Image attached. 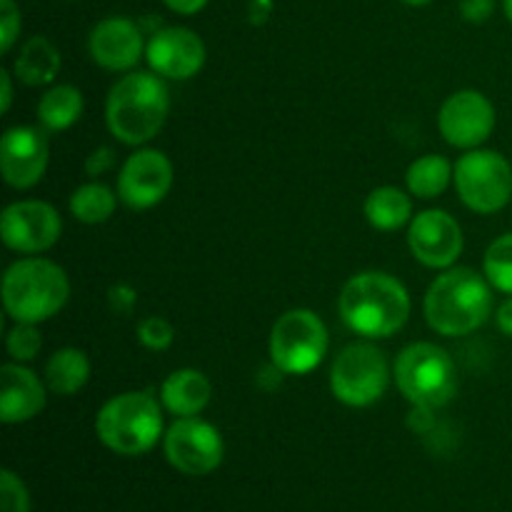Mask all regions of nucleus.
<instances>
[{
	"mask_svg": "<svg viewBox=\"0 0 512 512\" xmlns=\"http://www.w3.org/2000/svg\"><path fill=\"white\" fill-rule=\"evenodd\" d=\"M343 323L368 340L393 338L410 318V293L398 278L380 270H365L343 285L338 298Z\"/></svg>",
	"mask_w": 512,
	"mask_h": 512,
	"instance_id": "1",
	"label": "nucleus"
},
{
	"mask_svg": "<svg viewBox=\"0 0 512 512\" xmlns=\"http://www.w3.org/2000/svg\"><path fill=\"white\" fill-rule=\"evenodd\" d=\"M170 113L168 85L153 70H130L110 88L105 123L123 145L150 143L163 130Z\"/></svg>",
	"mask_w": 512,
	"mask_h": 512,
	"instance_id": "2",
	"label": "nucleus"
},
{
	"mask_svg": "<svg viewBox=\"0 0 512 512\" xmlns=\"http://www.w3.org/2000/svg\"><path fill=\"white\" fill-rule=\"evenodd\" d=\"M425 320L445 338L475 333L493 315V285L473 268H448L425 293Z\"/></svg>",
	"mask_w": 512,
	"mask_h": 512,
	"instance_id": "3",
	"label": "nucleus"
},
{
	"mask_svg": "<svg viewBox=\"0 0 512 512\" xmlns=\"http://www.w3.org/2000/svg\"><path fill=\"white\" fill-rule=\"evenodd\" d=\"M68 298V275L48 258H20L3 275V305L13 323H45L65 308Z\"/></svg>",
	"mask_w": 512,
	"mask_h": 512,
	"instance_id": "4",
	"label": "nucleus"
},
{
	"mask_svg": "<svg viewBox=\"0 0 512 512\" xmlns=\"http://www.w3.org/2000/svg\"><path fill=\"white\" fill-rule=\"evenodd\" d=\"M95 435L113 453L145 455L163 435V403L140 390L115 395L95 415Z\"/></svg>",
	"mask_w": 512,
	"mask_h": 512,
	"instance_id": "5",
	"label": "nucleus"
},
{
	"mask_svg": "<svg viewBox=\"0 0 512 512\" xmlns=\"http://www.w3.org/2000/svg\"><path fill=\"white\" fill-rule=\"evenodd\" d=\"M393 378L400 395L413 408H445L458 393L453 358L435 343H410L400 350L393 365Z\"/></svg>",
	"mask_w": 512,
	"mask_h": 512,
	"instance_id": "6",
	"label": "nucleus"
},
{
	"mask_svg": "<svg viewBox=\"0 0 512 512\" xmlns=\"http://www.w3.org/2000/svg\"><path fill=\"white\" fill-rule=\"evenodd\" d=\"M328 328L318 313L293 308L280 315L270 330V360L283 375H308L328 355Z\"/></svg>",
	"mask_w": 512,
	"mask_h": 512,
	"instance_id": "7",
	"label": "nucleus"
},
{
	"mask_svg": "<svg viewBox=\"0 0 512 512\" xmlns=\"http://www.w3.org/2000/svg\"><path fill=\"white\" fill-rule=\"evenodd\" d=\"M460 203L478 215H495L512 198V163L498 150H465L453 165Z\"/></svg>",
	"mask_w": 512,
	"mask_h": 512,
	"instance_id": "8",
	"label": "nucleus"
},
{
	"mask_svg": "<svg viewBox=\"0 0 512 512\" xmlns=\"http://www.w3.org/2000/svg\"><path fill=\"white\" fill-rule=\"evenodd\" d=\"M385 353L373 343H350L335 355L330 368V390L348 408H368L378 403L390 383Z\"/></svg>",
	"mask_w": 512,
	"mask_h": 512,
	"instance_id": "9",
	"label": "nucleus"
},
{
	"mask_svg": "<svg viewBox=\"0 0 512 512\" xmlns=\"http://www.w3.org/2000/svg\"><path fill=\"white\" fill-rule=\"evenodd\" d=\"M163 450L168 463L178 473L193 475V478L213 473L223 463L225 455L223 435L215 425L200 420L198 415L175 420L163 435Z\"/></svg>",
	"mask_w": 512,
	"mask_h": 512,
	"instance_id": "10",
	"label": "nucleus"
},
{
	"mask_svg": "<svg viewBox=\"0 0 512 512\" xmlns=\"http://www.w3.org/2000/svg\"><path fill=\"white\" fill-rule=\"evenodd\" d=\"M60 233H63L60 213L43 200H18L0 215V238L13 253H45L58 243Z\"/></svg>",
	"mask_w": 512,
	"mask_h": 512,
	"instance_id": "11",
	"label": "nucleus"
},
{
	"mask_svg": "<svg viewBox=\"0 0 512 512\" xmlns=\"http://www.w3.org/2000/svg\"><path fill=\"white\" fill-rule=\"evenodd\" d=\"M495 105L480 90H458L440 105L438 128L445 143L458 150L483 148L495 130Z\"/></svg>",
	"mask_w": 512,
	"mask_h": 512,
	"instance_id": "12",
	"label": "nucleus"
},
{
	"mask_svg": "<svg viewBox=\"0 0 512 512\" xmlns=\"http://www.w3.org/2000/svg\"><path fill=\"white\" fill-rule=\"evenodd\" d=\"M173 188V163L163 150L140 148L123 163L118 175V198L133 210H150L163 203Z\"/></svg>",
	"mask_w": 512,
	"mask_h": 512,
	"instance_id": "13",
	"label": "nucleus"
},
{
	"mask_svg": "<svg viewBox=\"0 0 512 512\" xmlns=\"http://www.w3.org/2000/svg\"><path fill=\"white\" fill-rule=\"evenodd\" d=\"M408 248L425 268L448 270L463 255V228L445 210H423L410 220Z\"/></svg>",
	"mask_w": 512,
	"mask_h": 512,
	"instance_id": "14",
	"label": "nucleus"
},
{
	"mask_svg": "<svg viewBox=\"0 0 512 512\" xmlns=\"http://www.w3.org/2000/svg\"><path fill=\"white\" fill-rule=\"evenodd\" d=\"M50 145L43 128L15 125L0 138V170L3 180L15 190H28L43 180L48 170Z\"/></svg>",
	"mask_w": 512,
	"mask_h": 512,
	"instance_id": "15",
	"label": "nucleus"
},
{
	"mask_svg": "<svg viewBox=\"0 0 512 512\" xmlns=\"http://www.w3.org/2000/svg\"><path fill=\"white\" fill-rule=\"evenodd\" d=\"M205 43L195 30L183 25H168L150 35L145 45V60L150 70L163 80H190L203 70Z\"/></svg>",
	"mask_w": 512,
	"mask_h": 512,
	"instance_id": "16",
	"label": "nucleus"
},
{
	"mask_svg": "<svg viewBox=\"0 0 512 512\" xmlns=\"http://www.w3.org/2000/svg\"><path fill=\"white\" fill-rule=\"evenodd\" d=\"M143 30L130 18H105L90 30L88 50L95 65L113 73H130L145 55Z\"/></svg>",
	"mask_w": 512,
	"mask_h": 512,
	"instance_id": "17",
	"label": "nucleus"
},
{
	"mask_svg": "<svg viewBox=\"0 0 512 512\" xmlns=\"http://www.w3.org/2000/svg\"><path fill=\"white\" fill-rule=\"evenodd\" d=\"M48 385L23 363H5L0 370V420L20 425L43 413Z\"/></svg>",
	"mask_w": 512,
	"mask_h": 512,
	"instance_id": "18",
	"label": "nucleus"
},
{
	"mask_svg": "<svg viewBox=\"0 0 512 512\" xmlns=\"http://www.w3.org/2000/svg\"><path fill=\"white\" fill-rule=\"evenodd\" d=\"M213 385L208 375L195 368H180L160 385V403L175 418H195L208 408Z\"/></svg>",
	"mask_w": 512,
	"mask_h": 512,
	"instance_id": "19",
	"label": "nucleus"
},
{
	"mask_svg": "<svg viewBox=\"0 0 512 512\" xmlns=\"http://www.w3.org/2000/svg\"><path fill=\"white\" fill-rule=\"evenodd\" d=\"M365 218L380 233H393V230L405 228L413 215V200L405 190L395 188V185H380L373 193L365 198Z\"/></svg>",
	"mask_w": 512,
	"mask_h": 512,
	"instance_id": "20",
	"label": "nucleus"
},
{
	"mask_svg": "<svg viewBox=\"0 0 512 512\" xmlns=\"http://www.w3.org/2000/svg\"><path fill=\"white\" fill-rule=\"evenodd\" d=\"M45 385L53 395L70 398L83 390L90 380V360L80 348H60L45 363Z\"/></svg>",
	"mask_w": 512,
	"mask_h": 512,
	"instance_id": "21",
	"label": "nucleus"
},
{
	"mask_svg": "<svg viewBox=\"0 0 512 512\" xmlns=\"http://www.w3.org/2000/svg\"><path fill=\"white\" fill-rule=\"evenodd\" d=\"M60 70V53L45 35H33L25 40L20 55L13 63V73L25 85H48L53 83Z\"/></svg>",
	"mask_w": 512,
	"mask_h": 512,
	"instance_id": "22",
	"label": "nucleus"
},
{
	"mask_svg": "<svg viewBox=\"0 0 512 512\" xmlns=\"http://www.w3.org/2000/svg\"><path fill=\"white\" fill-rule=\"evenodd\" d=\"M35 115L45 133H63V130L73 128L83 115V93L68 83L53 85L40 98Z\"/></svg>",
	"mask_w": 512,
	"mask_h": 512,
	"instance_id": "23",
	"label": "nucleus"
},
{
	"mask_svg": "<svg viewBox=\"0 0 512 512\" xmlns=\"http://www.w3.org/2000/svg\"><path fill=\"white\" fill-rule=\"evenodd\" d=\"M405 183H408V193L420 200H433L448 190L453 183V165L443 155H423V158L413 160L405 173Z\"/></svg>",
	"mask_w": 512,
	"mask_h": 512,
	"instance_id": "24",
	"label": "nucleus"
},
{
	"mask_svg": "<svg viewBox=\"0 0 512 512\" xmlns=\"http://www.w3.org/2000/svg\"><path fill=\"white\" fill-rule=\"evenodd\" d=\"M118 193L108 188L103 183H85L80 188L73 190L70 195V215L75 220L85 225H100V223H108L110 218L115 215V208H118Z\"/></svg>",
	"mask_w": 512,
	"mask_h": 512,
	"instance_id": "25",
	"label": "nucleus"
},
{
	"mask_svg": "<svg viewBox=\"0 0 512 512\" xmlns=\"http://www.w3.org/2000/svg\"><path fill=\"white\" fill-rule=\"evenodd\" d=\"M483 275L493 290L512 295V233L500 235L488 245L483 258Z\"/></svg>",
	"mask_w": 512,
	"mask_h": 512,
	"instance_id": "26",
	"label": "nucleus"
},
{
	"mask_svg": "<svg viewBox=\"0 0 512 512\" xmlns=\"http://www.w3.org/2000/svg\"><path fill=\"white\" fill-rule=\"evenodd\" d=\"M40 348H43V335L33 323H15L5 335V350L13 363H30L38 358Z\"/></svg>",
	"mask_w": 512,
	"mask_h": 512,
	"instance_id": "27",
	"label": "nucleus"
},
{
	"mask_svg": "<svg viewBox=\"0 0 512 512\" xmlns=\"http://www.w3.org/2000/svg\"><path fill=\"white\" fill-rule=\"evenodd\" d=\"M138 340L153 353H160V350H168L175 340L173 325L168 323L160 315H148V318L140 320L138 325Z\"/></svg>",
	"mask_w": 512,
	"mask_h": 512,
	"instance_id": "28",
	"label": "nucleus"
},
{
	"mask_svg": "<svg viewBox=\"0 0 512 512\" xmlns=\"http://www.w3.org/2000/svg\"><path fill=\"white\" fill-rule=\"evenodd\" d=\"M0 512H30L25 483L10 470H3L0 475Z\"/></svg>",
	"mask_w": 512,
	"mask_h": 512,
	"instance_id": "29",
	"label": "nucleus"
},
{
	"mask_svg": "<svg viewBox=\"0 0 512 512\" xmlns=\"http://www.w3.org/2000/svg\"><path fill=\"white\" fill-rule=\"evenodd\" d=\"M20 35V10L15 0H0V50L10 53Z\"/></svg>",
	"mask_w": 512,
	"mask_h": 512,
	"instance_id": "30",
	"label": "nucleus"
},
{
	"mask_svg": "<svg viewBox=\"0 0 512 512\" xmlns=\"http://www.w3.org/2000/svg\"><path fill=\"white\" fill-rule=\"evenodd\" d=\"M115 165V150L113 148H95L93 153L85 158V173L88 178H100V175L110 173Z\"/></svg>",
	"mask_w": 512,
	"mask_h": 512,
	"instance_id": "31",
	"label": "nucleus"
},
{
	"mask_svg": "<svg viewBox=\"0 0 512 512\" xmlns=\"http://www.w3.org/2000/svg\"><path fill=\"white\" fill-rule=\"evenodd\" d=\"M460 13L470 23H485L495 13V0H460Z\"/></svg>",
	"mask_w": 512,
	"mask_h": 512,
	"instance_id": "32",
	"label": "nucleus"
},
{
	"mask_svg": "<svg viewBox=\"0 0 512 512\" xmlns=\"http://www.w3.org/2000/svg\"><path fill=\"white\" fill-rule=\"evenodd\" d=\"M495 323H498L500 333L512 338V295H508V298L500 303V308L495 310Z\"/></svg>",
	"mask_w": 512,
	"mask_h": 512,
	"instance_id": "33",
	"label": "nucleus"
},
{
	"mask_svg": "<svg viewBox=\"0 0 512 512\" xmlns=\"http://www.w3.org/2000/svg\"><path fill=\"white\" fill-rule=\"evenodd\" d=\"M163 3L178 15H195L208 5V0H163Z\"/></svg>",
	"mask_w": 512,
	"mask_h": 512,
	"instance_id": "34",
	"label": "nucleus"
},
{
	"mask_svg": "<svg viewBox=\"0 0 512 512\" xmlns=\"http://www.w3.org/2000/svg\"><path fill=\"white\" fill-rule=\"evenodd\" d=\"M0 83H3V95H0V113H8L13 105V75L8 70H0Z\"/></svg>",
	"mask_w": 512,
	"mask_h": 512,
	"instance_id": "35",
	"label": "nucleus"
},
{
	"mask_svg": "<svg viewBox=\"0 0 512 512\" xmlns=\"http://www.w3.org/2000/svg\"><path fill=\"white\" fill-rule=\"evenodd\" d=\"M400 3L413 5V8H420V5H428V3H433V0H400Z\"/></svg>",
	"mask_w": 512,
	"mask_h": 512,
	"instance_id": "36",
	"label": "nucleus"
},
{
	"mask_svg": "<svg viewBox=\"0 0 512 512\" xmlns=\"http://www.w3.org/2000/svg\"><path fill=\"white\" fill-rule=\"evenodd\" d=\"M503 10H505V18L512 23V0H503Z\"/></svg>",
	"mask_w": 512,
	"mask_h": 512,
	"instance_id": "37",
	"label": "nucleus"
}]
</instances>
